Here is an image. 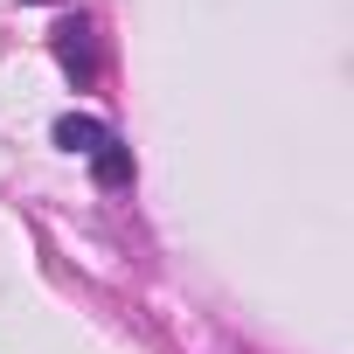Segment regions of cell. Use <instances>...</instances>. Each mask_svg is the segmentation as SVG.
Wrapping results in <instances>:
<instances>
[{
  "label": "cell",
  "mask_w": 354,
  "mask_h": 354,
  "mask_svg": "<svg viewBox=\"0 0 354 354\" xmlns=\"http://www.w3.org/2000/svg\"><path fill=\"white\" fill-rule=\"evenodd\" d=\"M56 146L77 153V160H97V153L118 146V132H111L104 118H91V111H63V118H56Z\"/></svg>",
  "instance_id": "2"
},
{
  "label": "cell",
  "mask_w": 354,
  "mask_h": 354,
  "mask_svg": "<svg viewBox=\"0 0 354 354\" xmlns=\"http://www.w3.org/2000/svg\"><path fill=\"white\" fill-rule=\"evenodd\" d=\"M56 63L77 77V91H91L97 84V56H91V21L84 15H70V21H56Z\"/></svg>",
  "instance_id": "1"
}]
</instances>
